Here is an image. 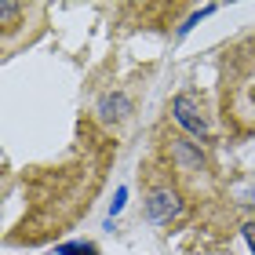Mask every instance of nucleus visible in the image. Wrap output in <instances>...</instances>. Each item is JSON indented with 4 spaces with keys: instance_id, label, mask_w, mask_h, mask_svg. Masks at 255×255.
Listing matches in <instances>:
<instances>
[{
    "instance_id": "1",
    "label": "nucleus",
    "mask_w": 255,
    "mask_h": 255,
    "mask_svg": "<svg viewBox=\"0 0 255 255\" xmlns=\"http://www.w3.org/2000/svg\"><path fill=\"white\" fill-rule=\"evenodd\" d=\"M219 117L234 138H255V29L237 37L223 51Z\"/></svg>"
},
{
    "instance_id": "2",
    "label": "nucleus",
    "mask_w": 255,
    "mask_h": 255,
    "mask_svg": "<svg viewBox=\"0 0 255 255\" xmlns=\"http://www.w3.org/2000/svg\"><path fill=\"white\" fill-rule=\"evenodd\" d=\"M171 113H175V121L186 128L190 135H197V138L212 135V117H208V102H204L201 91H182V95H175Z\"/></svg>"
},
{
    "instance_id": "3",
    "label": "nucleus",
    "mask_w": 255,
    "mask_h": 255,
    "mask_svg": "<svg viewBox=\"0 0 255 255\" xmlns=\"http://www.w3.org/2000/svg\"><path fill=\"white\" fill-rule=\"evenodd\" d=\"M179 212V190L171 186H157V190H149V201H146V215L153 219V223H164V219H171Z\"/></svg>"
},
{
    "instance_id": "4",
    "label": "nucleus",
    "mask_w": 255,
    "mask_h": 255,
    "mask_svg": "<svg viewBox=\"0 0 255 255\" xmlns=\"http://www.w3.org/2000/svg\"><path fill=\"white\" fill-rule=\"evenodd\" d=\"M59 255H95V248L91 245H62Z\"/></svg>"
},
{
    "instance_id": "5",
    "label": "nucleus",
    "mask_w": 255,
    "mask_h": 255,
    "mask_svg": "<svg viewBox=\"0 0 255 255\" xmlns=\"http://www.w3.org/2000/svg\"><path fill=\"white\" fill-rule=\"evenodd\" d=\"M245 237H248V245H252V255H255V223L245 226Z\"/></svg>"
}]
</instances>
